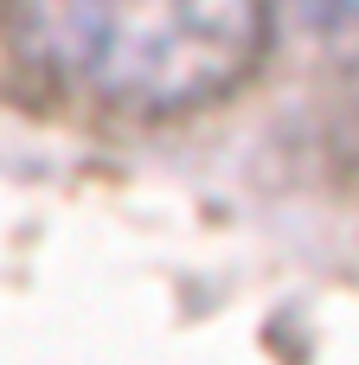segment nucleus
Returning a JSON list of instances; mask_svg holds the SVG:
<instances>
[{
    "label": "nucleus",
    "mask_w": 359,
    "mask_h": 365,
    "mask_svg": "<svg viewBox=\"0 0 359 365\" xmlns=\"http://www.w3.org/2000/svg\"><path fill=\"white\" fill-rule=\"evenodd\" d=\"M13 38L32 64L116 109L180 115L257 71L270 0H19Z\"/></svg>",
    "instance_id": "1"
}]
</instances>
